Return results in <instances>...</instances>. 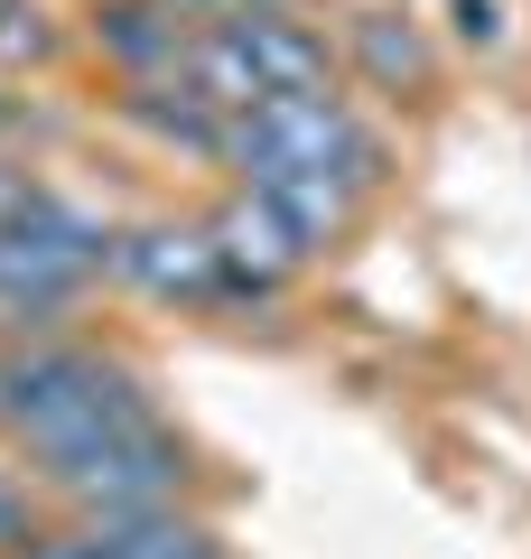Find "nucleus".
I'll return each instance as SVG.
<instances>
[{
    "mask_svg": "<svg viewBox=\"0 0 531 559\" xmlns=\"http://www.w3.org/2000/svg\"><path fill=\"white\" fill-rule=\"evenodd\" d=\"M113 280L140 289L158 308H234L224 261L205 242V215H150V224H113Z\"/></svg>",
    "mask_w": 531,
    "mask_h": 559,
    "instance_id": "nucleus-5",
    "label": "nucleus"
},
{
    "mask_svg": "<svg viewBox=\"0 0 531 559\" xmlns=\"http://www.w3.org/2000/svg\"><path fill=\"white\" fill-rule=\"evenodd\" d=\"M457 47H504V0H457Z\"/></svg>",
    "mask_w": 531,
    "mask_h": 559,
    "instance_id": "nucleus-12",
    "label": "nucleus"
},
{
    "mask_svg": "<svg viewBox=\"0 0 531 559\" xmlns=\"http://www.w3.org/2000/svg\"><path fill=\"white\" fill-rule=\"evenodd\" d=\"M84 47L113 66L121 94H150V84L187 75V20L168 0H94L84 10Z\"/></svg>",
    "mask_w": 531,
    "mask_h": 559,
    "instance_id": "nucleus-7",
    "label": "nucleus"
},
{
    "mask_svg": "<svg viewBox=\"0 0 531 559\" xmlns=\"http://www.w3.org/2000/svg\"><path fill=\"white\" fill-rule=\"evenodd\" d=\"M205 242H215V261H224L234 308H243V299H271V289H290L308 261H327L290 215H280V205H261L252 187H224V205L205 215Z\"/></svg>",
    "mask_w": 531,
    "mask_h": 559,
    "instance_id": "nucleus-6",
    "label": "nucleus"
},
{
    "mask_svg": "<svg viewBox=\"0 0 531 559\" xmlns=\"http://www.w3.org/2000/svg\"><path fill=\"white\" fill-rule=\"evenodd\" d=\"M215 168H234V187L308 178V187H335L345 205H374L392 178V140L335 84V94H290V103H261V112H234Z\"/></svg>",
    "mask_w": 531,
    "mask_h": 559,
    "instance_id": "nucleus-2",
    "label": "nucleus"
},
{
    "mask_svg": "<svg viewBox=\"0 0 531 559\" xmlns=\"http://www.w3.org/2000/svg\"><path fill=\"white\" fill-rule=\"evenodd\" d=\"M187 84L215 103L224 121L261 112L290 94H335V38L308 10H243V20H205L187 28Z\"/></svg>",
    "mask_w": 531,
    "mask_h": 559,
    "instance_id": "nucleus-3",
    "label": "nucleus"
},
{
    "mask_svg": "<svg viewBox=\"0 0 531 559\" xmlns=\"http://www.w3.org/2000/svg\"><path fill=\"white\" fill-rule=\"evenodd\" d=\"M0 150H10V94H0Z\"/></svg>",
    "mask_w": 531,
    "mask_h": 559,
    "instance_id": "nucleus-14",
    "label": "nucleus"
},
{
    "mask_svg": "<svg viewBox=\"0 0 531 559\" xmlns=\"http://www.w3.org/2000/svg\"><path fill=\"white\" fill-rule=\"evenodd\" d=\"M0 448L28 466L38 503H66L75 522L168 513L197 485V448L168 429L150 382L66 336L0 345Z\"/></svg>",
    "mask_w": 531,
    "mask_h": 559,
    "instance_id": "nucleus-1",
    "label": "nucleus"
},
{
    "mask_svg": "<svg viewBox=\"0 0 531 559\" xmlns=\"http://www.w3.org/2000/svg\"><path fill=\"white\" fill-rule=\"evenodd\" d=\"M66 47V28L47 20V0H0V75H20V66H47Z\"/></svg>",
    "mask_w": 531,
    "mask_h": 559,
    "instance_id": "nucleus-10",
    "label": "nucleus"
},
{
    "mask_svg": "<svg viewBox=\"0 0 531 559\" xmlns=\"http://www.w3.org/2000/svg\"><path fill=\"white\" fill-rule=\"evenodd\" d=\"M28 540H47V503H38V485H28V476L0 466V559H20Z\"/></svg>",
    "mask_w": 531,
    "mask_h": 559,
    "instance_id": "nucleus-11",
    "label": "nucleus"
},
{
    "mask_svg": "<svg viewBox=\"0 0 531 559\" xmlns=\"http://www.w3.org/2000/svg\"><path fill=\"white\" fill-rule=\"evenodd\" d=\"M75 308H84V280L66 271V261H47L38 242H20V234H0V345L57 336Z\"/></svg>",
    "mask_w": 531,
    "mask_h": 559,
    "instance_id": "nucleus-8",
    "label": "nucleus"
},
{
    "mask_svg": "<svg viewBox=\"0 0 531 559\" xmlns=\"http://www.w3.org/2000/svg\"><path fill=\"white\" fill-rule=\"evenodd\" d=\"M187 28H205V20H243V10H308V0H168Z\"/></svg>",
    "mask_w": 531,
    "mask_h": 559,
    "instance_id": "nucleus-13",
    "label": "nucleus"
},
{
    "mask_svg": "<svg viewBox=\"0 0 531 559\" xmlns=\"http://www.w3.org/2000/svg\"><path fill=\"white\" fill-rule=\"evenodd\" d=\"M75 532L103 559H234L215 540V522H197L187 503H168V513H121V522H75Z\"/></svg>",
    "mask_w": 531,
    "mask_h": 559,
    "instance_id": "nucleus-9",
    "label": "nucleus"
},
{
    "mask_svg": "<svg viewBox=\"0 0 531 559\" xmlns=\"http://www.w3.org/2000/svg\"><path fill=\"white\" fill-rule=\"evenodd\" d=\"M327 38H335V75L382 94V103H429L438 75H448V57H438L429 20L411 0H345Z\"/></svg>",
    "mask_w": 531,
    "mask_h": 559,
    "instance_id": "nucleus-4",
    "label": "nucleus"
}]
</instances>
